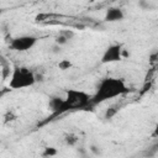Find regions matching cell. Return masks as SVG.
Listing matches in <instances>:
<instances>
[{"label": "cell", "mask_w": 158, "mask_h": 158, "mask_svg": "<svg viewBox=\"0 0 158 158\" xmlns=\"http://www.w3.org/2000/svg\"><path fill=\"white\" fill-rule=\"evenodd\" d=\"M91 104V95L83 90L77 89H68L65 91L64 105L65 110H74V109H85Z\"/></svg>", "instance_id": "obj_3"}, {"label": "cell", "mask_w": 158, "mask_h": 158, "mask_svg": "<svg viewBox=\"0 0 158 158\" xmlns=\"http://www.w3.org/2000/svg\"><path fill=\"white\" fill-rule=\"evenodd\" d=\"M67 42H68V38H67V37H64V36H63V35H60V33L56 37V43H57V44H59V46H63V44H65Z\"/></svg>", "instance_id": "obj_13"}, {"label": "cell", "mask_w": 158, "mask_h": 158, "mask_svg": "<svg viewBox=\"0 0 158 158\" xmlns=\"http://www.w3.org/2000/svg\"><path fill=\"white\" fill-rule=\"evenodd\" d=\"M11 73H12V69L10 68V64L4 60V57H1V78H2V80H6L7 78H10Z\"/></svg>", "instance_id": "obj_8"}, {"label": "cell", "mask_w": 158, "mask_h": 158, "mask_svg": "<svg viewBox=\"0 0 158 158\" xmlns=\"http://www.w3.org/2000/svg\"><path fill=\"white\" fill-rule=\"evenodd\" d=\"M126 93H128V88L122 79L105 78L99 83L95 94L91 96V104H100L109 99L121 96Z\"/></svg>", "instance_id": "obj_1"}, {"label": "cell", "mask_w": 158, "mask_h": 158, "mask_svg": "<svg viewBox=\"0 0 158 158\" xmlns=\"http://www.w3.org/2000/svg\"><path fill=\"white\" fill-rule=\"evenodd\" d=\"M123 17H125V14L120 7H109L105 14V21H107V22L122 21Z\"/></svg>", "instance_id": "obj_6"}, {"label": "cell", "mask_w": 158, "mask_h": 158, "mask_svg": "<svg viewBox=\"0 0 158 158\" xmlns=\"http://www.w3.org/2000/svg\"><path fill=\"white\" fill-rule=\"evenodd\" d=\"M73 67V63L69 60V59H62L59 63H58V68L60 69V70H67V69H69V68H72Z\"/></svg>", "instance_id": "obj_12"}, {"label": "cell", "mask_w": 158, "mask_h": 158, "mask_svg": "<svg viewBox=\"0 0 158 158\" xmlns=\"http://www.w3.org/2000/svg\"><path fill=\"white\" fill-rule=\"evenodd\" d=\"M78 136L77 135H74V133H69V135H67L65 136V138H64V142L68 144V146H75L77 143H78Z\"/></svg>", "instance_id": "obj_10"}, {"label": "cell", "mask_w": 158, "mask_h": 158, "mask_svg": "<svg viewBox=\"0 0 158 158\" xmlns=\"http://www.w3.org/2000/svg\"><path fill=\"white\" fill-rule=\"evenodd\" d=\"M118 110H120V106L118 105H111V106H109L107 109H106V111H105V114H104V118H106V120H110V118H112L117 112H118Z\"/></svg>", "instance_id": "obj_9"}, {"label": "cell", "mask_w": 158, "mask_h": 158, "mask_svg": "<svg viewBox=\"0 0 158 158\" xmlns=\"http://www.w3.org/2000/svg\"><path fill=\"white\" fill-rule=\"evenodd\" d=\"M122 46L118 44V43H115V44H111L109 46L102 56H101V63L104 64H107V63H115V62H120L122 59Z\"/></svg>", "instance_id": "obj_5"}, {"label": "cell", "mask_w": 158, "mask_h": 158, "mask_svg": "<svg viewBox=\"0 0 158 158\" xmlns=\"http://www.w3.org/2000/svg\"><path fill=\"white\" fill-rule=\"evenodd\" d=\"M58 154V151H57V148H54V147H46L44 149H43V152H42V157H54V156H57Z\"/></svg>", "instance_id": "obj_11"}, {"label": "cell", "mask_w": 158, "mask_h": 158, "mask_svg": "<svg viewBox=\"0 0 158 158\" xmlns=\"http://www.w3.org/2000/svg\"><path fill=\"white\" fill-rule=\"evenodd\" d=\"M48 106H49V109L53 111V115H54V116L60 115V114H63V112H67L65 105H64V99H62V98H58V96L52 98V99L49 100Z\"/></svg>", "instance_id": "obj_7"}, {"label": "cell", "mask_w": 158, "mask_h": 158, "mask_svg": "<svg viewBox=\"0 0 158 158\" xmlns=\"http://www.w3.org/2000/svg\"><path fill=\"white\" fill-rule=\"evenodd\" d=\"M60 35H63L64 37H67L68 40H70L73 36H74V32L72 31V30H65V31H62V32H59Z\"/></svg>", "instance_id": "obj_15"}, {"label": "cell", "mask_w": 158, "mask_h": 158, "mask_svg": "<svg viewBox=\"0 0 158 158\" xmlns=\"http://www.w3.org/2000/svg\"><path fill=\"white\" fill-rule=\"evenodd\" d=\"M157 62H158V52H156V53L151 54V57H149V63H151V64L157 63Z\"/></svg>", "instance_id": "obj_16"}, {"label": "cell", "mask_w": 158, "mask_h": 158, "mask_svg": "<svg viewBox=\"0 0 158 158\" xmlns=\"http://www.w3.org/2000/svg\"><path fill=\"white\" fill-rule=\"evenodd\" d=\"M157 83H158V78H157Z\"/></svg>", "instance_id": "obj_19"}, {"label": "cell", "mask_w": 158, "mask_h": 158, "mask_svg": "<svg viewBox=\"0 0 158 158\" xmlns=\"http://www.w3.org/2000/svg\"><path fill=\"white\" fill-rule=\"evenodd\" d=\"M36 42H37V37L31 35H23L12 38L10 42V48L16 52H25L31 49L36 44Z\"/></svg>", "instance_id": "obj_4"}, {"label": "cell", "mask_w": 158, "mask_h": 158, "mask_svg": "<svg viewBox=\"0 0 158 158\" xmlns=\"http://www.w3.org/2000/svg\"><path fill=\"white\" fill-rule=\"evenodd\" d=\"M90 151H91L94 154H99V153H100V149H99V147H96V146H90Z\"/></svg>", "instance_id": "obj_18"}, {"label": "cell", "mask_w": 158, "mask_h": 158, "mask_svg": "<svg viewBox=\"0 0 158 158\" xmlns=\"http://www.w3.org/2000/svg\"><path fill=\"white\" fill-rule=\"evenodd\" d=\"M4 122L6 123V122H9V121H12V120H15L16 118V115L12 112V111H7L6 114H5V116H4Z\"/></svg>", "instance_id": "obj_14"}, {"label": "cell", "mask_w": 158, "mask_h": 158, "mask_svg": "<svg viewBox=\"0 0 158 158\" xmlns=\"http://www.w3.org/2000/svg\"><path fill=\"white\" fill-rule=\"evenodd\" d=\"M37 78L36 74L26 67H14L12 73L9 78V88L11 89H25L35 85Z\"/></svg>", "instance_id": "obj_2"}, {"label": "cell", "mask_w": 158, "mask_h": 158, "mask_svg": "<svg viewBox=\"0 0 158 158\" xmlns=\"http://www.w3.org/2000/svg\"><path fill=\"white\" fill-rule=\"evenodd\" d=\"M151 137L152 138H158V123H156V126H154V128L151 133Z\"/></svg>", "instance_id": "obj_17"}]
</instances>
